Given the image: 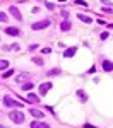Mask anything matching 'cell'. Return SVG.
I'll use <instances>...</instances> for the list:
<instances>
[{
    "label": "cell",
    "mask_w": 113,
    "mask_h": 128,
    "mask_svg": "<svg viewBox=\"0 0 113 128\" xmlns=\"http://www.w3.org/2000/svg\"><path fill=\"white\" fill-rule=\"evenodd\" d=\"M9 50H10V51H17V50H19V44L14 43V44H10V46H9Z\"/></svg>",
    "instance_id": "cell-21"
},
{
    "label": "cell",
    "mask_w": 113,
    "mask_h": 128,
    "mask_svg": "<svg viewBox=\"0 0 113 128\" xmlns=\"http://www.w3.org/2000/svg\"><path fill=\"white\" fill-rule=\"evenodd\" d=\"M75 53H77V46H69V48L63 51V58H72Z\"/></svg>",
    "instance_id": "cell-4"
},
{
    "label": "cell",
    "mask_w": 113,
    "mask_h": 128,
    "mask_svg": "<svg viewBox=\"0 0 113 128\" xmlns=\"http://www.w3.org/2000/svg\"><path fill=\"white\" fill-rule=\"evenodd\" d=\"M36 48H40V46H38V44H31V46H29V51H34Z\"/></svg>",
    "instance_id": "cell-26"
},
{
    "label": "cell",
    "mask_w": 113,
    "mask_h": 128,
    "mask_svg": "<svg viewBox=\"0 0 113 128\" xmlns=\"http://www.w3.org/2000/svg\"><path fill=\"white\" fill-rule=\"evenodd\" d=\"M41 51H43V53L46 55V53H51V48H43V50H41Z\"/></svg>",
    "instance_id": "cell-27"
},
{
    "label": "cell",
    "mask_w": 113,
    "mask_h": 128,
    "mask_svg": "<svg viewBox=\"0 0 113 128\" xmlns=\"http://www.w3.org/2000/svg\"><path fill=\"white\" fill-rule=\"evenodd\" d=\"M77 19H81L82 22H86V24H91L92 19L89 17V16H84V14H77Z\"/></svg>",
    "instance_id": "cell-12"
},
{
    "label": "cell",
    "mask_w": 113,
    "mask_h": 128,
    "mask_svg": "<svg viewBox=\"0 0 113 128\" xmlns=\"http://www.w3.org/2000/svg\"><path fill=\"white\" fill-rule=\"evenodd\" d=\"M108 36H110V34H108V32H106V31H104V32H103V34H101V40H106V38H108Z\"/></svg>",
    "instance_id": "cell-28"
},
{
    "label": "cell",
    "mask_w": 113,
    "mask_h": 128,
    "mask_svg": "<svg viewBox=\"0 0 113 128\" xmlns=\"http://www.w3.org/2000/svg\"><path fill=\"white\" fill-rule=\"evenodd\" d=\"M9 68V62L7 60H0V70H5Z\"/></svg>",
    "instance_id": "cell-17"
},
{
    "label": "cell",
    "mask_w": 113,
    "mask_h": 128,
    "mask_svg": "<svg viewBox=\"0 0 113 128\" xmlns=\"http://www.w3.org/2000/svg\"><path fill=\"white\" fill-rule=\"evenodd\" d=\"M31 114L34 116V120H41L45 114H43V111H40V109H36V108H31Z\"/></svg>",
    "instance_id": "cell-9"
},
{
    "label": "cell",
    "mask_w": 113,
    "mask_h": 128,
    "mask_svg": "<svg viewBox=\"0 0 113 128\" xmlns=\"http://www.w3.org/2000/svg\"><path fill=\"white\" fill-rule=\"evenodd\" d=\"M5 20H9L7 14H5V12H0V22H5Z\"/></svg>",
    "instance_id": "cell-20"
},
{
    "label": "cell",
    "mask_w": 113,
    "mask_h": 128,
    "mask_svg": "<svg viewBox=\"0 0 113 128\" xmlns=\"http://www.w3.org/2000/svg\"><path fill=\"white\" fill-rule=\"evenodd\" d=\"M28 101H31V102H40V96H36V94L29 92V94H28Z\"/></svg>",
    "instance_id": "cell-13"
},
{
    "label": "cell",
    "mask_w": 113,
    "mask_h": 128,
    "mask_svg": "<svg viewBox=\"0 0 113 128\" xmlns=\"http://www.w3.org/2000/svg\"><path fill=\"white\" fill-rule=\"evenodd\" d=\"M9 14L10 16H14L17 20H22V16H21V12H19V9L16 7V5H12V7H9Z\"/></svg>",
    "instance_id": "cell-6"
},
{
    "label": "cell",
    "mask_w": 113,
    "mask_h": 128,
    "mask_svg": "<svg viewBox=\"0 0 113 128\" xmlns=\"http://www.w3.org/2000/svg\"><path fill=\"white\" fill-rule=\"evenodd\" d=\"M77 96L81 98V101H82V102H86V101H87V96H86V92H84L82 89H77Z\"/></svg>",
    "instance_id": "cell-14"
},
{
    "label": "cell",
    "mask_w": 113,
    "mask_h": 128,
    "mask_svg": "<svg viewBox=\"0 0 113 128\" xmlns=\"http://www.w3.org/2000/svg\"><path fill=\"white\" fill-rule=\"evenodd\" d=\"M31 128H50L46 123H43V121H40V120H34L33 123H31Z\"/></svg>",
    "instance_id": "cell-7"
},
{
    "label": "cell",
    "mask_w": 113,
    "mask_h": 128,
    "mask_svg": "<svg viewBox=\"0 0 113 128\" xmlns=\"http://www.w3.org/2000/svg\"><path fill=\"white\" fill-rule=\"evenodd\" d=\"M0 128H7V126H4V125H0Z\"/></svg>",
    "instance_id": "cell-30"
},
{
    "label": "cell",
    "mask_w": 113,
    "mask_h": 128,
    "mask_svg": "<svg viewBox=\"0 0 113 128\" xmlns=\"http://www.w3.org/2000/svg\"><path fill=\"white\" fill-rule=\"evenodd\" d=\"M103 12H106V14H111L113 10H111V9H108V7H103Z\"/></svg>",
    "instance_id": "cell-25"
},
{
    "label": "cell",
    "mask_w": 113,
    "mask_h": 128,
    "mask_svg": "<svg viewBox=\"0 0 113 128\" xmlns=\"http://www.w3.org/2000/svg\"><path fill=\"white\" fill-rule=\"evenodd\" d=\"M53 87L51 86V82H45V84H41L40 86V96H45V94H48V90Z\"/></svg>",
    "instance_id": "cell-5"
},
{
    "label": "cell",
    "mask_w": 113,
    "mask_h": 128,
    "mask_svg": "<svg viewBox=\"0 0 113 128\" xmlns=\"http://www.w3.org/2000/svg\"><path fill=\"white\" fill-rule=\"evenodd\" d=\"M12 74H14V70H12V68H9L7 72H4V75H2V79H9V77L12 75Z\"/></svg>",
    "instance_id": "cell-18"
},
{
    "label": "cell",
    "mask_w": 113,
    "mask_h": 128,
    "mask_svg": "<svg viewBox=\"0 0 113 128\" xmlns=\"http://www.w3.org/2000/svg\"><path fill=\"white\" fill-rule=\"evenodd\" d=\"M75 4H79V5H82V7H87V4H86L84 0H75Z\"/></svg>",
    "instance_id": "cell-24"
},
{
    "label": "cell",
    "mask_w": 113,
    "mask_h": 128,
    "mask_svg": "<svg viewBox=\"0 0 113 128\" xmlns=\"http://www.w3.org/2000/svg\"><path fill=\"white\" fill-rule=\"evenodd\" d=\"M60 74H62L60 68H51V70H48V74H46V75H60Z\"/></svg>",
    "instance_id": "cell-16"
},
{
    "label": "cell",
    "mask_w": 113,
    "mask_h": 128,
    "mask_svg": "<svg viewBox=\"0 0 113 128\" xmlns=\"http://www.w3.org/2000/svg\"><path fill=\"white\" fill-rule=\"evenodd\" d=\"M103 4H108V5H110V4H111V0H101Z\"/></svg>",
    "instance_id": "cell-29"
},
{
    "label": "cell",
    "mask_w": 113,
    "mask_h": 128,
    "mask_svg": "<svg viewBox=\"0 0 113 128\" xmlns=\"http://www.w3.org/2000/svg\"><path fill=\"white\" fill-rule=\"evenodd\" d=\"M21 75H22V77H17V82H22L24 79H28V75H29V74H26V72H24V74H21Z\"/></svg>",
    "instance_id": "cell-22"
},
{
    "label": "cell",
    "mask_w": 113,
    "mask_h": 128,
    "mask_svg": "<svg viewBox=\"0 0 113 128\" xmlns=\"http://www.w3.org/2000/svg\"><path fill=\"white\" fill-rule=\"evenodd\" d=\"M70 28H72L70 20H67V19H65V20H62V24H60V29H62V31H69Z\"/></svg>",
    "instance_id": "cell-11"
},
{
    "label": "cell",
    "mask_w": 113,
    "mask_h": 128,
    "mask_svg": "<svg viewBox=\"0 0 113 128\" xmlns=\"http://www.w3.org/2000/svg\"><path fill=\"white\" fill-rule=\"evenodd\" d=\"M45 5H46V9H50V10H53V9H55V5H53L51 2H45Z\"/></svg>",
    "instance_id": "cell-23"
},
{
    "label": "cell",
    "mask_w": 113,
    "mask_h": 128,
    "mask_svg": "<svg viewBox=\"0 0 113 128\" xmlns=\"http://www.w3.org/2000/svg\"><path fill=\"white\" fill-rule=\"evenodd\" d=\"M50 24H51V20H48V19H43V20H38V22H34V24H31V29H33V31L46 29V28H48Z\"/></svg>",
    "instance_id": "cell-3"
},
{
    "label": "cell",
    "mask_w": 113,
    "mask_h": 128,
    "mask_svg": "<svg viewBox=\"0 0 113 128\" xmlns=\"http://www.w3.org/2000/svg\"><path fill=\"white\" fill-rule=\"evenodd\" d=\"M9 118L14 121V123H17V125H21V123H24V113L22 111H19V109H12L9 113Z\"/></svg>",
    "instance_id": "cell-1"
},
{
    "label": "cell",
    "mask_w": 113,
    "mask_h": 128,
    "mask_svg": "<svg viewBox=\"0 0 113 128\" xmlns=\"http://www.w3.org/2000/svg\"><path fill=\"white\" fill-rule=\"evenodd\" d=\"M33 62H34L38 67H43V65H45V62H43V58H41V56H34V58H33Z\"/></svg>",
    "instance_id": "cell-15"
},
{
    "label": "cell",
    "mask_w": 113,
    "mask_h": 128,
    "mask_svg": "<svg viewBox=\"0 0 113 128\" xmlns=\"http://www.w3.org/2000/svg\"><path fill=\"white\" fill-rule=\"evenodd\" d=\"M103 70H104V72H111L113 70V62L104 60V62H103Z\"/></svg>",
    "instance_id": "cell-10"
},
{
    "label": "cell",
    "mask_w": 113,
    "mask_h": 128,
    "mask_svg": "<svg viewBox=\"0 0 113 128\" xmlns=\"http://www.w3.org/2000/svg\"><path fill=\"white\" fill-rule=\"evenodd\" d=\"M5 34H9V36H21V31L17 28H7L5 29Z\"/></svg>",
    "instance_id": "cell-8"
},
{
    "label": "cell",
    "mask_w": 113,
    "mask_h": 128,
    "mask_svg": "<svg viewBox=\"0 0 113 128\" xmlns=\"http://www.w3.org/2000/svg\"><path fill=\"white\" fill-rule=\"evenodd\" d=\"M33 89V84L31 82H28V84H22V90H31Z\"/></svg>",
    "instance_id": "cell-19"
},
{
    "label": "cell",
    "mask_w": 113,
    "mask_h": 128,
    "mask_svg": "<svg viewBox=\"0 0 113 128\" xmlns=\"http://www.w3.org/2000/svg\"><path fill=\"white\" fill-rule=\"evenodd\" d=\"M4 104H5L7 108H14V109L22 108V102H19L17 99L10 98V96H4Z\"/></svg>",
    "instance_id": "cell-2"
}]
</instances>
